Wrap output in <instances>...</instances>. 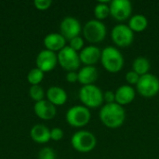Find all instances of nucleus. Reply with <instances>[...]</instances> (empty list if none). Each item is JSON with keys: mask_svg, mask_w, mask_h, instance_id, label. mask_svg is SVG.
<instances>
[{"mask_svg": "<svg viewBox=\"0 0 159 159\" xmlns=\"http://www.w3.org/2000/svg\"><path fill=\"white\" fill-rule=\"evenodd\" d=\"M100 119L102 123L108 129L120 128L126 119V112L123 106L114 103H105L102 106L100 114Z\"/></svg>", "mask_w": 159, "mask_h": 159, "instance_id": "obj_1", "label": "nucleus"}, {"mask_svg": "<svg viewBox=\"0 0 159 159\" xmlns=\"http://www.w3.org/2000/svg\"><path fill=\"white\" fill-rule=\"evenodd\" d=\"M101 62L109 73H118L124 66V57L120 50L113 46H108L102 50Z\"/></svg>", "mask_w": 159, "mask_h": 159, "instance_id": "obj_2", "label": "nucleus"}, {"mask_svg": "<svg viewBox=\"0 0 159 159\" xmlns=\"http://www.w3.org/2000/svg\"><path fill=\"white\" fill-rule=\"evenodd\" d=\"M78 95L83 105L89 109L98 108L103 103V92L95 84L82 86Z\"/></svg>", "mask_w": 159, "mask_h": 159, "instance_id": "obj_3", "label": "nucleus"}, {"mask_svg": "<svg viewBox=\"0 0 159 159\" xmlns=\"http://www.w3.org/2000/svg\"><path fill=\"white\" fill-rule=\"evenodd\" d=\"M71 144L75 151L87 154L95 149L97 139L95 135L89 130H78L72 136Z\"/></svg>", "mask_w": 159, "mask_h": 159, "instance_id": "obj_4", "label": "nucleus"}, {"mask_svg": "<svg viewBox=\"0 0 159 159\" xmlns=\"http://www.w3.org/2000/svg\"><path fill=\"white\" fill-rule=\"evenodd\" d=\"M82 32L85 39L88 42L91 44H97L105 39L107 29L102 21L94 19L89 20L85 23L84 27L82 28Z\"/></svg>", "mask_w": 159, "mask_h": 159, "instance_id": "obj_5", "label": "nucleus"}, {"mask_svg": "<svg viewBox=\"0 0 159 159\" xmlns=\"http://www.w3.org/2000/svg\"><path fill=\"white\" fill-rule=\"evenodd\" d=\"M91 118V113L84 105H75L68 109L65 119L67 123L74 128H82L87 126Z\"/></svg>", "mask_w": 159, "mask_h": 159, "instance_id": "obj_6", "label": "nucleus"}, {"mask_svg": "<svg viewBox=\"0 0 159 159\" xmlns=\"http://www.w3.org/2000/svg\"><path fill=\"white\" fill-rule=\"evenodd\" d=\"M136 89L142 97L153 98L159 92V78L150 73L142 75L136 85Z\"/></svg>", "mask_w": 159, "mask_h": 159, "instance_id": "obj_7", "label": "nucleus"}, {"mask_svg": "<svg viewBox=\"0 0 159 159\" xmlns=\"http://www.w3.org/2000/svg\"><path fill=\"white\" fill-rule=\"evenodd\" d=\"M111 38L115 45L119 48H128L134 41V33L128 24L118 23L111 30Z\"/></svg>", "mask_w": 159, "mask_h": 159, "instance_id": "obj_8", "label": "nucleus"}, {"mask_svg": "<svg viewBox=\"0 0 159 159\" xmlns=\"http://www.w3.org/2000/svg\"><path fill=\"white\" fill-rule=\"evenodd\" d=\"M57 57L58 63L67 72L76 71L80 67L81 61L79 58V52L75 51L69 46H66L61 51H59Z\"/></svg>", "mask_w": 159, "mask_h": 159, "instance_id": "obj_9", "label": "nucleus"}, {"mask_svg": "<svg viewBox=\"0 0 159 159\" xmlns=\"http://www.w3.org/2000/svg\"><path fill=\"white\" fill-rule=\"evenodd\" d=\"M110 16L118 20L124 21L129 20L132 12V5L129 0H112L109 3Z\"/></svg>", "mask_w": 159, "mask_h": 159, "instance_id": "obj_10", "label": "nucleus"}, {"mask_svg": "<svg viewBox=\"0 0 159 159\" xmlns=\"http://www.w3.org/2000/svg\"><path fill=\"white\" fill-rule=\"evenodd\" d=\"M61 34L66 39L71 40L76 36H79V34L82 31V26L80 21L75 17H65L60 25Z\"/></svg>", "mask_w": 159, "mask_h": 159, "instance_id": "obj_11", "label": "nucleus"}, {"mask_svg": "<svg viewBox=\"0 0 159 159\" xmlns=\"http://www.w3.org/2000/svg\"><path fill=\"white\" fill-rule=\"evenodd\" d=\"M35 63H36V67L40 69L42 72L44 73L50 72L56 67L58 63L57 54L53 51L43 49L36 56Z\"/></svg>", "mask_w": 159, "mask_h": 159, "instance_id": "obj_12", "label": "nucleus"}, {"mask_svg": "<svg viewBox=\"0 0 159 159\" xmlns=\"http://www.w3.org/2000/svg\"><path fill=\"white\" fill-rule=\"evenodd\" d=\"M102 49L95 45H89L84 47V48L79 52V58L81 63L87 66H94L101 60Z\"/></svg>", "mask_w": 159, "mask_h": 159, "instance_id": "obj_13", "label": "nucleus"}, {"mask_svg": "<svg viewBox=\"0 0 159 159\" xmlns=\"http://www.w3.org/2000/svg\"><path fill=\"white\" fill-rule=\"evenodd\" d=\"M34 111L36 116L43 120H50L54 118L57 113L56 106L49 102L48 100H43L35 102L34 106Z\"/></svg>", "mask_w": 159, "mask_h": 159, "instance_id": "obj_14", "label": "nucleus"}, {"mask_svg": "<svg viewBox=\"0 0 159 159\" xmlns=\"http://www.w3.org/2000/svg\"><path fill=\"white\" fill-rule=\"evenodd\" d=\"M116 102L121 106L131 103L136 96V90L129 85H122L115 91Z\"/></svg>", "mask_w": 159, "mask_h": 159, "instance_id": "obj_15", "label": "nucleus"}, {"mask_svg": "<svg viewBox=\"0 0 159 159\" xmlns=\"http://www.w3.org/2000/svg\"><path fill=\"white\" fill-rule=\"evenodd\" d=\"M44 45L46 49L56 53L66 47V39L61 34V33H50L45 36Z\"/></svg>", "mask_w": 159, "mask_h": 159, "instance_id": "obj_16", "label": "nucleus"}, {"mask_svg": "<svg viewBox=\"0 0 159 159\" xmlns=\"http://www.w3.org/2000/svg\"><path fill=\"white\" fill-rule=\"evenodd\" d=\"M47 100L55 106L63 105L67 102V93L66 91L58 86H52L47 90Z\"/></svg>", "mask_w": 159, "mask_h": 159, "instance_id": "obj_17", "label": "nucleus"}, {"mask_svg": "<svg viewBox=\"0 0 159 159\" xmlns=\"http://www.w3.org/2000/svg\"><path fill=\"white\" fill-rule=\"evenodd\" d=\"M77 75H78V82L83 86L93 85L99 76L98 70L96 67L87 66V65L82 67L77 72Z\"/></svg>", "mask_w": 159, "mask_h": 159, "instance_id": "obj_18", "label": "nucleus"}, {"mask_svg": "<svg viewBox=\"0 0 159 159\" xmlns=\"http://www.w3.org/2000/svg\"><path fill=\"white\" fill-rule=\"evenodd\" d=\"M30 136L36 143H47L50 140V130L45 125L37 124L31 129Z\"/></svg>", "mask_w": 159, "mask_h": 159, "instance_id": "obj_19", "label": "nucleus"}, {"mask_svg": "<svg viewBox=\"0 0 159 159\" xmlns=\"http://www.w3.org/2000/svg\"><path fill=\"white\" fill-rule=\"evenodd\" d=\"M128 25L133 33H142L147 28L148 20L143 14H135L129 18Z\"/></svg>", "mask_w": 159, "mask_h": 159, "instance_id": "obj_20", "label": "nucleus"}, {"mask_svg": "<svg viewBox=\"0 0 159 159\" xmlns=\"http://www.w3.org/2000/svg\"><path fill=\"white\" fill-rule=\"evenodd\" d=\"M151 64L147 58L140 56L134 59L132 62V71L137 73L140 76L149 74Z\"/></svg>", "mask_w": 159, "mask_h": 159, "instance_id": "obj_21", "label": "nucleus"}, {"mask_svg": "<svg viewBox=\"0 0 159 159\" xmlns=\"http://www.w3.org/2000/svg\"><path fill=\"white\" fill-rule=\"evenodd\" d=\"M110 1H99L94 7V16L96 20H102L110 16V7H109Z\"/></svg>", "mask_w": 159, "mask_h": 159, "instance_id": "obj_22", "label": "nucleus"}, {"mask_svg": "<svg viewBox=\"0 0 159 159\" xmlns=\"http://www.w3.org/2000/svg\"><path fill=\"white\" fill-rule=\"evenodd\" d=\"M44 74L45 73L42 72L37 67L32 69L27 75V80H28L29 84H31V86L39 85L42 82V80L44 79Z\"/></svg>", "mask_w": 159, "mask_h": 159, "instance_id": "obj_23", "label": "nucleus"}, {"mask_svg": "<svg viewBox=\"0 0 159 159\" xmlns=\"http://www.w3.org/2000/svg\"><path fill=\"white\" fill-rule=\"evenodd\" d=\"M29 95L32 98V100H34L35 102H38L44 100L45 91L40 85L31 86V88L29 89Z\"/></svg>", "mask_w": 159, "mask_h": 159, "instance_id": "obj_24", "label": "nucleus"}, {"mask_svg": "<svg viewBox=\"0 0 159 159\" xmlns=\"http://www.w3.org/2000/svg\"><path fill=\"white\" fill-rule=\"evenodd\" d=\"M69 47L76 52H80L84 48V38L81 36H76L69 41Z\"/></svg>", "mask_w": 159, "mask_h": 159, "instance_id": "obj_25", "label": "nucleus"}, {"mask_svg": "<svg viewBox=\"0 0 159 159\" xmlns=\"http://www.w3.org/2000/svg\"><path fill=\"white\" fill-rule=\"evenodd\" d=\"M38 159H56V154L50 147H44L38 153Z\"/></svg>", "mask_w": 159, "mask_h": 159, "instance_id": "obj_26", "label": "nucleus"}, {"mask_svg": "<svg viewBox=\"0 0 159 159\" xmlns=\"http://www.w3.org/2000/svg\"><path fill=\"white\" fill-rule=\"evenodd\" d=\"M140 77L141 76L137 73H135L134 71H129L126 74L125 79H126L128 85L131 86V85H137V83L140 80Z\"/></svg>", "mask_w": 159, "mask_h": 159, "instance_id": "obj_27", "label": "nucleus"}, {"mask_svg": "<svg viewBox=\"0 0 159 159\" xmlns=\"http://www.w3.org/2000/svg\"><path fill=\"white\" fill-rule=\"evenodd\" d=\"M52 5L51 0H34V6L38 10H47Z\"/></svg>", "mask_w": 159, "mask_h": 159, "instance_id": "obj_28", "label": "nucleus"}, {"mask_svg": "<svg viewBox=\"0 0 159 159\" xmlns=\"http://www.w3.org/2000/svg\"><path fill=\"white\" fill-rule=\"evenodd\" d=\"M63 138V130L60 128H53L50 130V139L55 141V142H59Z\"/></svg>", "mask_w": 159, "mask_h": 159, "instance_id": "obj_29", "label": "nucleus"}, {"mask_svg": "<svg viewBox=\"0 0 159 159\" xmlns=\"http://www.w3.org/2000/svg\"><path fill=\"white\" fill-rule=\"evenodd\" d=\"M103 102L106 103H114L116 102V94L113 90H107L103 92Z\"/></svg>", "mask_w": 159, "mask_h": 159, "instance_id": "obj_30", "label": "nucleus"}, {"mask_svg": "<svg viewBox=\"0 0 159 159\" xmlns=\"http://www.w3.org/2000/svg\"><path fill=\"white\" fill-rule=\"evenodd\" d=\"M65 78H66V81H67V82L72 83V84L77 82V81H78V75H77V72H75V71L68 72V73L66 74Z\"/></svg>", "mask_w": 159, "mask_h": 159, "instance_id": "obj_31", "label": "nucleus"}]
</instances>
